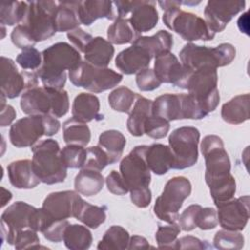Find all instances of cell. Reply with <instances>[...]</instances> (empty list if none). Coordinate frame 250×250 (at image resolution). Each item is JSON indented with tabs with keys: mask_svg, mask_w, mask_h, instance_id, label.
I'll list each match as a JSON object with an SVG mask.
<instances>
[{
	"mask_svg": "<svg viewBox=\"0 0 250 250\" xmlns=\"http://www.w3.org/2000/svg\"><path fill=\"white\" fill-rule=\"evenodd\" d=\"M80 62L78 50L66 42H58L42 52V64L35 72L43 87L61 91L66 81L65 70L70 71Z\"/></svg>",
	"mask_w": 250,
	"mask_h": 250,
	"instance_id": "cell-1",
	"label": "cell"
},
{
	"mask_svg": "<svg viewBox=\"0 0 250 250\" xmlns=\"http://www.w3.org/2000/svg\"><path fill=\"white\" fill-rule=\"evenodd\" d=\"M158 4L164 10L162 19L165 25L178 33L184 40L189 42L208 41L215 37V33L202 18L180 8L183 1H159Z\"/></svg>",
	"mask_w": 250,
	"mask_h": 250,
	"instance_id": "cell-2",
	"label": "cell"
},
{
	"mask_svg": "<svg viewBox=\"0 0 250 250\" xmlns=\"http://www.w3.org/2000/svg\"><path fill=\"white\" fill-rule=\"evenodd\" d=\"M33 152L32 167L40 182L47 185L62 183L67 174V167L62 161L59 143L53 139L36 143Z\"/></svg>",
	"mask_w": 250,
	"mask_h": 250,
	"instance_id": "cell-3",
	"label": "cell"
},
{
	"mask_svg": "<svg viewBox=\"0 0 250 250\" xmlns=\"http://www.w3.org/2000/svg\"><path fill=\"white\" fill-rule=\"evenodd\" d=\"M21 108L28 115L51 114L55 117H62L69 109V99L64 90L36 86L21 94Z\"/></svg>",
	"mask_w": 250,
	"mask_h": 250,
	"instance_id": "cell-4",
	"label": "cell"
},
{
	"mask_svg": "<svg viewBox=\"0 0 250 250\" xmlns=\"http://www.w3.org/2000/svg\"><path fill=\"white\" fill-rule=\"evenodd\" d=\"M61 123L51 114L29 115L16 121L10 128L9 138L16 147L33 146L42 136H53Z\"/></svg>",
	"mask_w": 250,
	"mask_h": 250,
	"instance_id": "cell-5",
	"label": "cell"
},
{
	"mask_svg": "<svg viewBox=\"0 0 250 250\" xmlns=\"http://www.w3.org/2000/svg\"><path fill=\"white\" fill-rule=\"evenodd\" d=\"M236 50L229 43H222L214 48L188 43L180 52L182 64L189 71L211 66L221 67L229 64L235 58Z\"/></svg>",
	"mask_w": 250,
	"mask_h": 250,
	"instance_id": "cell-6",
	"label": "cell"
},
{
	"mask_svg": "<svg viewBox=\"0 0 250 250\" xmlns=\"http://www.w3.org/2000/svg\"><path fill=\"white\" fill-rule=\"evenodd\" d=\"M217 68L205 66L191 71L187 90L201 110L208 115L214 111L220 103V94L217 88Z\"/></svg>",
	"mask_w": 250,
	"mask_h": 250,
	"instance_id": "cell-7",
	"label": "cell"
},
{
	"mask_svg": "<svg viewBox=\"0 0 250 250\" xmlns=\"http://www.w3.org/2000/svg\"><path fill=\"white\" fill-rule=\"evenodd\" d=\"M191 192V184L186 177H174L170 179L156 198L153 207L154 214L166 223H175L179 218V210L183 202Z\"/></svg>",
	"mask_w": 250,
	"mask_h": 250,
	"instance_id": "cell-8",
	"label": "cell"
},
{
	"mask_svg": "<svg viewBox=\"0 0 250 250\" xmlns=\"http://www.w3.org/2000/svg\"><path fill=\"white\" fill-rule=\"evenodd\" d=\"M152 114L167 121L202 119L207 116L188 94H164L152 101Z\"/></svg>",
	"mask_w": 250,
	"mask_h": 250,
	"instance_id": "cell-9",
	"label": "cell"
},
{
	"mask_svg": "<svg viewBox=\"0 0 250 250\" xmlns=\"http://www.w3.org/2000/svg\"><path fill=\"white\" fill-rule=\"evenodd\" d=\"M69 79L76 87H82L94 93H102L119 84L122 74L107 68L97 67L86 61H81L68 73Z\"/></svg>",
	"mask_w": 250,
	"mask_h": 250,
	"instance_id": "cell-10",
	"label": "cell"
},
{
	"mask_svg": "<svg viewBox=\"0 0 250 250\" xmlns=\"http://www.w3.org/2000/svg\"><path fill=\"white\" fill-rule=\"evenodd\" d=\"M57 8L58 2L55 1L28 2L26 15L21 24L25 27L36 43L52 37L57 32L55 23Z\"/></svg>",
	"mask_w": 250,
	"mask_h": 250,
	"instance_id": "cell-11",
	"label": "cell"
},
{
	"mask_svg": "<svg viewBox=\"0 0 250 250\" xmlns=\"http://www.w3.org/2000/svg\"><path fill=\"white\" fill-rule=\"evenodd\" d=\"M200 148L205 159V182L208 187L231 175L230 160L224 147L223 140L219 136H205Z\"/></svg>",
	"mask_w": 250,
	"mask_h": 250,
	"instance_id": "cell-12",
	"label": "cell"
},
{
	"mask_svg": "<svg viewBox=\"0 0 250 250\" xmlns=\"http://www.w3.org/2000/svg\"><path fill=\"white\" fill-rule=\"evenodd\" d=\"M199 138L198 129L191 126L177 128L170 134L168 142L174 158L173 169L183 170L197 162Z\"/></svg>",
	"mask_w": 250,
	"mask_h": 250,
	"instance_id": "cell-13",
	"label": "cell"
},
{
	"mask_svg": "<svg viewBox=\"0 0 250 250\" xmlns=\"http://www.w3.org/2000/svg\"><path fill=\"white\" fill-rule=\"evenodd\" d=\"M147 146H137L120 162V174L129 191L135 188H148L151 180L150 170L146 161Z\"/></svg>",
	"mask_w": 250,
	"mask_h": 250,
	"instance_id": "cell-14",
	"label": "cell"
},
{
	"mask_svg": "<svg viewBox=\"0 0 250 250\" xmlns=\"http://www.w3.org/2000/svg\"><path fill=\"white\" fill-rule=\"evenodd\" d=\"M36 86H38L36 72L19 71L13 60L1 57V94L6 98L14 99Z\"/></svg>",
	"mask_w": 250,
	"mask_h": 250,
	"instance_id": "cell-15",
	"label": "cell"
},
{
	"mask_svg": "<svg viewBox=\"0 0 250 250\" xmlns=\"http://www.w3.org/2000/svg\"><path fill=\"white\" fill-rule=\"evenodd\" d=\"M36 209L23 201L10 205L1 215L2 239L13 245L15 236L20 230L31 229Z\"/></svg>",
	"mask_w": 250,
	"mask_h": 250,
	"instance_id": "cell-16",
	"label": "cell"
},
{
	"mask_svg": "<svg viewBox=\"0 0 250 250\" xmlns=\"http://www.w3.org/2000/svg\"><path fill=\"white\" fill-rule=\"evenodd\" d=\"M84 200L75 190H63L50 193L43 201L42 208L57 220H67L68 218H76Z\"/></svg>",
	"mask_w": 250,
	"mask_h": 250,
	"instance_id": "cell-17",
	"label": "cell"
},
{
	"mask_svg": "<svg viewBox=\"0 0 250 250\" xmlns=\"http://www.w3.org/2000/svg\"><path fill=\"white\" fill-rule=\"evenodd\" d=\"M218 223L225 229L242 230L249 220V196L231 198L217 205Z\"/></svg>",
	"mask_w": 250,
	"mask_h": 250,
	"instance_id": "cell-18",
	"label": "cell"
},
{
	"mask_svg": "<svg viewBox=\"0 0 250 250\" xmlns=\"http://www.w3.org/2000/svg\"><path fill=\"white\" fill-rule=\"evenodd\" d=\"M153 70L161 83H169L182 89H187L191 74V71L187 69L171 52H165L155 57Z\"/></svg>",
	"mask_w": 250,
	"mask_h": 250,
	"instance_id": "cell-19",
	"label": "cell"
},
{
	"mask_svg": "<svg viewBox=\"0 0 250 250\" xmlns=\"http://www.w3.org/2000/svg\"><path fill=\"white\" fill-rule=\"evenodd\" d=\"M245 1H208L204 10L205 21L214 32H221L232 18L245 8Z\"/></svg>",
	"mask_w": 250,
	"mask_h": 250,
	"instance_id": "cell-20",
	"label": "cell"
},
{
	"mask_svg": "<svg viewBox=\"0 0 250 250\" xmlns=\"http://www.w3.org/2000/svg\"><path fill=\"white\" fill-rule=\"evenodd\" d=\"M150 55L141 46L132 44L122 50L115 58V66L124 74L130 75L147 68L151 61Z\"/></svg>",
	"mask_w": 250,
	"mask_h": 250,
	"instance_id": "cell-21",
	"label": "cell"
},
{
	"mask_svg": "<svg viewBox=\"0 0 250 250\" xmlns=\"http://www.w3.org/2000/svg\"><path fill=\"white\" fill-rule=\"evenodd\" d=\"M77 15L80 23L91 25L98 19L105 18L107 20H116L117 14L113 2L102 0L79 1Z\"/></svg>",
	"mask_w": 250,
	"mask_h": 250,
	"instance_id": "cell-22",
	"label": "cell"
},
{
	"mask_svg": "<svg viewBox=\"0 0 250 250\" xmlns=\"http://www.w3.org/2000/svg\"><path fill=\"white\" fill-rule=\"evenodd\" d=\"M10 183L17 188L29 189L39 185L40 180L34 173L32 160L20 159L13 161L7 167Z\"/></svg>",
	"mask_w": 250,
	"mask_h": 250,
	"instance_id": "cell-23",
	"label": "cell"
},
{
	"mask_svg": "<svg viewBox=\"0 0 250 250\" xmlns=\"http://www.w3.org/2000/svg\"><path fill=\"white\" fill-rule=\"evenodd\" d=\"M154 1L141 0L131 12L129 19L138 33L146 32L154 28L158 22V12Z\"/></svg>",
	"mask_w": 250,
	"mask_h": 250,
	"instance_id": "cell-24",
	"label": "cell"
},
{
	"mask_svg": "<svg viewBox=\"0 0 250 250\" xmlns=\"http://www.w3.org/2000/svg\"><path fill=\"white\" fill-rule=\"evenodd\" d=\"M146 161L151 172L156 175H164L173 169L174 158L169 146L152 144L146 146Z\"/></svg>",
	"mask_w": 250,
	"mask_h": 250,
	"instance_id": "cell-25",
	"label": "cell"
},
{
	"mask_svg": "<svg viewBox=\"0 0 250 250\" xmlns=\"http://www.w3.org/2000/svg\"><path fill=\"white\" fill-rule=\"evenodd\" d=\"M71 113L73 118L85 123L94 119H103V115L100 114L99 98L89 93H80L75 97Z\"/></svg>",
	"mask_w": 250,
	"mask_h": 250,
	"instance_id": "cell-26",
	"label": "cell"
},
{
	"mask_svg": "<svg viewBox=\"0 0 250 250\" xmlns=\"http://www.w3.org/2000/svg\"><path fill=\"white\" fill-rule=\"evenodd\" d=\"M113 55L112 44L101 36L94 37L84 50L85 61L97 67H106Z\"/></svg>",
	"mask_w": 250,
	"mask_h": 250,
	"instance_id": "cell-27",
	"label": "cell"
},
{
	"mask_svg": "<svg viewBox=\"0 0 250 250\" xmlns=\"http://www.w3.org/2000/svg\"><path fill=\"white\" fill-rule=\"evenodd\" d=\"M249 109L250 95H238L223 104L221 116L227 123L237 125L249 119Z\"/></svg>",
	"mask_w": 250,
	"mask_h": 250,
	"instance_id": "cell-28",
	"label": "cell"
},
{
	"mask_svg": "<svg viewBox=\"0 0 250 250\" xmlns=\"http://www.w3.org/2000/svg\"><path fill=\"white\" fill-rule=\"evenodd\" d=\"M152 113V101L136 94V102L129 112L127 129L131 135L141 137L144 135V124L147 116Z\"/></svg>",
	"mask_w": 250,
	"mask_h": 250,
	"instance_id": "cell-29",
	"label": "cell"
},
{
	"mask_svg": "<svg viewBox=\"0 0 250 250\" xmlns=\"http://www.w3.org/2000/svg\"><path fill=\"white\" fill-rule=\"evenodd\" d=\"M79 1H59L55 13L57 31H72L79 27L80 21L77 15Z\"/></svg>",
	"mask_w": 250,
	"mask_h": 250,
	"instance_id": "cell-30",
	"label": "cell"
},
{
	"mask_svg": "<svg viewBox=\"0 0 250 250\" xmlns=\"http://www.w3.org/2000/svg\"><path fill=\"white\" fill-rule=\"evenodd\" d=\"M104 177L100 171L82 168L74 180L75 190L85 196H92L99 193L104 187Z\"/></svg>",
	"mask_w": 250,
	"mask_h": 250,
	"instance_id": "cell-31",
	"label": "cell"
},
{
	"mask_svg": "<svg viewBox=\"0 0 250 250\" xmlns=\"http://www.w3.org/2000/svg\"><path fill=\"white\" fill-rule=\"evenodd\" d=\"M133 44L143 47L151 58H155L162 53L170 52L173 47V36L166 30H159L152 36L140 35Z\"/></svg>",
	"mask_w": 250,
	"mask_h": 250,
	"instance_id": "cell-32",
	"label": "cell"
},
{
	"mask_svg": "<svg viewBox=\"0 0 250 250\" xmlns=\"http://www.w3.org/2000/svg\"><path fill=\"white\" fill-rule=\"evenodd\" d=\"M107 154L110 164L117 162L126 146L124 135L117 130H106L99 137V145Z\"/></svg>",
	"mask_w": 250,
	"mask_h": 250,
	"instance_id": "cell-33",
	"label": "cell"
},
{
	"mask_svg": "<svg viewBox=\"0 0 250 250\" xmlns=\"http://www.w3.org/2000/svg\"><path fill=\"white\" fill-rule=\"evenodd\" d=\"M139 36L140 33L135 30L129 19L126 18L116 19L107 28V39L111 44H133Z\"/></svg>",
	"mask_w": 250,
	"mask_h": 250,
	"instance_id": "cell-34",
	"label": "cell"
},
{
	"mask_svg": "<svg viewBox=\"0 0 250 250\" xmlns=\"http://www.w3.org/2000/svg\"><path fill=\"white\" fill-rule=\"evenodd\" d=\"M63 140L67 145L85 146L91 140V131L85 122L73 117L67 119L62 125Z\"/></svg>",
	"mask_w": 250,
	"mask_h": 250,
	"instance_id": "cell-35",
	"label": "cell"
},
{
	"mask_svg": "<svg viewBox=\"0 0 250 250\" xmlns=\"http://www.w3.org/2000/svg\"><path fill=\"white\" fill-rule=\"evenodd\" d=\"M64 245L70 250H85L92 244V233L84 226L68 225L64 230L63 238Z\"/></svg>",
	"mask_w": 250,
	"mask_h": 250,
	"instance_id": "cell-36",
	"label": "cell"
},
{
	"mask_svg": "<svg viewBox=\"0 0 250 250\" xmlns=\"http://www.w3.org/2000/svg\"><path fill=\"white\" fill-rule=\"evenodd\" d=\"M130 240L129 232L120 226H111L104 234L102 240L99 242L98 249H113L123 250L128 249Z\"/></svg>",
	"mask_w": 250,
	"mask_h": 250,
	"instance_id": "cell-37",
	"label": "cell"
},
{
	"mask_svg": "<svg viewBox=\"0 0 250 250\" xmlns=\"http://www.w3.org/2000/svg\"><path fill=\"white\" fill-rule=\"evenodd\" d=\"M28 9V2H3L0 5L1 25H15L21 23Z\"/></svg>",
	"mask_w": 250,
	"mask_h": 250,
	"instance_id": "cell-38",
	"label": "cell"
},
{
	"mask_svg": "<svg viewBox=\"0 0 250 250\" xmlns=\"http://www.w3.org/2000/svg\"><path fill=\"white\" fill-rule=\"evenodd\" d=\"M105 206L92 205L84 201L76 219L83 223L86 227H89L91 229H97L105 221Z\"/></svg>",
	"mask_w": 250,
	"mask_h": 250,
	"instance_id": "cell-39",
	"label": "cell"
},
{
	"mask_svg": "<svg viewBox=\"0 0 250 250\" xmlns=\"http://www.w3.org/2000/svg\"><path fill=\"white\" fill-rule=\"evenodd\" d=\"M135 98L136 93H134L131 89L122 86L114 89L108 95V103L113 110L128 113L133 105Z\"/></svg>",
	"mask_w": 250,
	"mask_h": 250,
	"instance_id": "cell-40",
	"label": "cell"
},
{
	"mask_svg": "<svg viewBox=\"0 0 250 250\" xmlns=\"http://www.w3.org/2000/svg\"><path fill=\"white\" fill-rule=\"evenodd\" d=\"M213 243L216 248L221 250H238L244 245V237L237 230L223 229L216 232Z\"/></svg>",
	"mask_w": 250,
	"mask_h": 250,
	"instance_id": "cell-41",
	"label": "cell"
},
{
	"mask_svg": "<svg viewBox=\"0 0 250 250\" xmlns=\"http://www.w3.org/2000/svg\"><path fill=\"white\" fill-rule=\"evenodd\" d=\"M61 155L67 168H82L87 158V149L79 145H67L61 149Z\"/></svg>",
	"mask_w": 250,
	"mask_h": 250,
	"instance_id": "cell-42",
	"label": "cell"
},
{
	"mask_svg": "<svg viewBox=\"0 0 250 250\" xmlns=\"http://www.w3.org/2000/svg\"><path fill=\"white\" fill-rule=\"evenodd\" d=\"M170 124L166 119L150 114L146 117L144 124V134L152 139H162L169 132Z\"/></svg>",
	"mask_w": 250,
	"mask_h": 250,
	"instance_id": "cell-43",
	"label": "cell"
},
{
	"mask_svg": "<svg viewBox=\"0 0 250 250\" xmlns=\"http://www.w3.org/2000/svg\"><path fill=\"white\" fill-rule=\"evenodd\" d=\"M181 228L178 224L172 223L168 226H159L155 233V239L159 248H175L178 234Z\"/></svg>",
	"mask_w": 250,
	"mask_h": 250,
	"instance_id": "cell-44",
	"label": "cell"
},
{
	"mask_svg": "<svg viewBox=\"0 0 250 250\" xmlns=\"http://www.w3.org/2000/svg\"><path fill=\"white\" fill-rule=\"evenodd\" d=\"M108 164H110V162L105 151L100 146H95L87 148V158L82 168L101 172Z\"/></svg>",
	"mask_w": 250,
	"mask_h": 250,
	"instance_id": "cell-45",
	"label": "cell"
},
{
	"mask_svg": "<svg viewBox=\"0 0 250 250\" xmlns=\"http://www.w3.org/2000/svg\"><path fill=\"white\" fill-rule=\"evenodd\" d=\"M16 62L22 69L37 70L42 64V53L33 47L28 48L18 55Z\"/></svg>",
	"mask_w": 250,
	"mask_h": 250,
	"instance_id": "cell-46",
	"label": "cell"
},
{
	"mask_svg": "<svg viewBox=\"0 0 250 250\" xmlns=\"http://www.w3.org/2000/svg\"><path fill=\"white\" fill-rule=\"evenodd\" d=\"M36 232L31 229L20 230L15 236L13 245L17 250L40 247V239Z\"/></svg>",
	"mask_w": 250,
	"mask_h": 250,
	"instance_id": "cell-47",
	"label": "cell"
},
{
	"mask_svg": "<svg viewBox=\"0 0 250 250\" xmlns=\"http://www.w3.org/2000/svg\"><path fill=\"white\" fill-rule=\"evenodd\" d=\"M136 83L141 91H153L161 85V81L156 76L153 69L145 68L137 73Z\"/></svg>",
	"mask_w": 250,
	"mask_h": 250,
	"instance_id": "cell-48",
	"label": "cell"
},
{
	"mask_svg": "<svg viewBox=\"0 0 250 250\" xmlns=\"http://www.w3.org/2000/svg\"><path fill=\"white\" fill-rule=\"evenodd\" d=\"M202 207L198 204L189 205L179 216V226L185 231H190L196 228V219L198 212Z\"/></svg>",
	"mask_w": 250,
	"mask_h": 250,
	"instance_id": "cell-49",
	"label": "cell"
},
{
	"mask_svg": "<svg viewBox=\"0 0 250 250\" xmlns=\"http://www.w3.org/2000/svg\"><path fill=\"white\" fill-rule=\"evenodd\" d=\"M11 39L13 44L21 50L32 48L36 44L29 32L21 24H18L13 29L11 33Z\"/></svg>",
	"mask_w": 250,
	"mask_h": 250,
	"instance_id": "cell-50",
	"label": "cell"
},
{
	"mask_svg": "<svg viewBox=\"0 0 250 250\" xmlns=\"http://www.w3.org/2000/svg\"><path fill=\"white\" fill-rule=\"evenodd\" d=\"M218 225L217 211L211 207L201 208L196 219V228L207 230L216 228Z\"/></svg>",
	"mask_w": 250,
	"mask_h": 250,
	"instance_id": "cell-51",
	"label": "cell"
},
{
	"mask_svg": "<svg viewBox=\"0 0 250 250\" xmlns=\"http://www.w3.org/2000/svg\"><path fill=\"white\" fill-rule=\"evenodd\" d=\"M69 225L67 220L53 221L43 231L44 237L52 242H60L63 238L64 230Z\"/></svg>",
	"mask_w": 250,
	"mask_h": 250,
	"instance_id": "cell-52",
	"label": "cell"
},
{
	"mask_svg": "<svg viewBox=\"0 0 250 250\" xmlns=\"http://www.w3.org/2000/svg\"><path fill=\"white\" fill-rule=\"evenodd\" d=\"M105 184L107 187L108 191H110L113 194L116 195H123L126 194L129 191V188L121 176V174L115 170L111 171L106 179H105Z\"/></svg>",
	"mask_w": 250,
	"mask_h": 250,
	"instance_id": "cell-53",
	"label": "cell"
},
{
	"mask_svg": "<svg viewBox=\"0 0 250 250\" xmlns=\"http://www.w3.org/2000/svg\"><path fill=\"white\" fill-rule=\"evenodd\" d=\"M67 38L75 46L76 50L84 53L85 48L94 37L90 33L84 31L82 28L77 27L67 33Z\"/></svg>",
	"mask_w": 250,
	"mask_h": 250,
	"instance_id": "cell-54",
	"label": "cell"
},
{
	"mask_svg": "<svg viewBox=\"0 0 250 250\" xmlns=\"http://www.w3.org/2000/svg\"><path fill=\"white\" fill-rule=\"evenodd\" d=\"M130 197L132 202L140 208H146L150 204L151 191L149 188H141L130 190Z\"/></svg>",
	"mask_w": 250,
	"mask_h": 250,
	"instance_id": "cell-55",
	"label": "cell"
},
{
	"mask_svg": "<svg viewBox=\"0 0 250 250\" xmlns=\"http://www.w3.org/2000/svg\"><path fill=\"white\" fill-rule=\"evenodd\" d=\"M210 246L206 241H202L197 237L188 235L177 239L175 249H207Z\"/></svg>",
	"mask_w": 250,
	"mask_h": 250,
	"instance_id": "cell-56",
	"label": "cell"
},
{
	"mask_svg": "<svg viewBox=\"0 0 250 250\" xmlns=\"http://www.w3.org/2000/svg\"><path fill=\"white\" fill-rule=\"evenodd\" d=\"M5 98L6 97L3 94H1V126L2 127L10 125L17 115L15 108L10 104H5Z\"/></svg>",
	"mask_w": 250,
	"mask_h": 250,
	"instance_id": "cell-57",
	"label": "cell"
},
{
	"mask_svg": "<svg viewBox=\"0 0 250 250\" xmlns=\"http://www.w3.org/2000/svg\"><path fill=\"white\" fill-rule=\"evenodd\" d=\"M139 1L133 0V1H113L115 10H116V14H117V19L118 18H124L133 11V9L138 5Z\"/></svg>",
	"mask_w": 250,
	"mask_h": 250,
	"instance_id": "cell-58",
	"label": "cell"
},
{
	"mask_svg": "<svg viewBox=\"0 0 250 250\" xmlns=\"http://www.w3.org/2000/svg\"><path fill=\"white\" fill-rule=\"evenodd\" d=\"M150 245L147 242V240L140 235H133L130 237L128 249H147Z\"/></svg>",
	"mask_w": 250,
	"mask_h": 250,
	"instance_id": "cell-59",
	"label": "cell"
},
{
	"mask_svg": "<svg viewBox=\"0 0 250 250\" xmlns=\"http://www.w3.org/2000/svg\"><path fill=\"white\" fill-rule=\"evenodd\" d=\"M237 24L241 32H245L246 34H248V12L244 13L242 16L239 17Z\"/></svg>",
	"mask_w": 250,
	"mask_h": 250,
	"instance_id": "cell-60",
	"label": "cell"
},
{
	"mask_svg": "<svg viewBox=\"0 0 250 250\" xmlns=\"http://www.w3.org/2000/svg\"><path fill=\"white\" fill-rule=\"evenodd\" d=\"M1 190H2V204H1V207H3V206H5L6 203H8L11 200L12 193L9 190L5 189L4 188H2Z\"/></svg>",
	"mask_w": 250,
	"mask_h": 250,
	"instance_id": "cell-61",
	"label": "cell"
}]
</instances>
